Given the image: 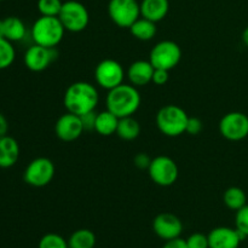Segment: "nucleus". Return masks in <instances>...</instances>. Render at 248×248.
<instances>
[{
  "label": "nucleus",
  "mask_w": 248,
  "mask_h": 248,
  "mask_svg": "<svg viewBox=\"0 0 248 248\" xmlns=\"http://www.w3.org/2000/svg\"><path fill=\"white\" fill-rule=\"evenodd\" d=\"M16 58V51L11 41L0 38V70L11 67Z\"/></svg>",
  "instance_id": "393cba45"
},
{
  "label": "nucleus",
  "mask_w": 248,
  "mask_h": 248,
  "mask_svg": "<svg viewBox=\"0 0 248 248\" xmlns=\"http://www.w3.org/2000/svg\"><path fill=\"white\" fill-rule=\"evenodd\" d=\"M208 244L210 248H239L245 237L239 232L229 227H218L210 232Z\"/></svg>",
  "instance_id": "2eb2a0df"
},
{
  "label": "nucleus",
  "mask_w": 248,
  "mask_h": 248,
  "mask_svg": "<svg viewBox=\"0 0 248 248\" xmlns=\"http://www.w3.org/2000/svg\"><path fill=\"white\" fill-rule=\"evenodd\" d=\"M153 230L164 241L178 239L183 232V223L173 213L164 212L157 215L153 220Z\"/></svg>",
  "instance_id": "ddd939ff"
},
{
  "label": "nucleus",
  "mask_w": 248,
  "mask_h": 248,
  "mask_svg": "<svg viewBox=\"0 0 248 248\" xmlns=\"http://www.w3.org/2000/svg\"><path fill=\"white\" fill-rule=\"evenodd\" d=\"M235 228L246 239L248 237V205L236 211L235 216Z\"/></svg>",
  "instance_id": "cd10ccee"
},
{
  "label": "nucleus",
  "mask_w": 248,
  "mask_h": 248,
  "mask_svg": "<svg viewBox=\"0 0 248 248\" xmlns=\"http://www.w3.org/2000/svg\"><path fill=\"white\" fill-rule=\"evenodd\" d=\"M58 18L62 22L65 31L80 33L89 26L90 14L86 6L77 0H68L63 2Z\"/></svg>",
  "instance_id": "39448f33"
},
{
  "label": "nucleus",
  "mask_w": 248,
  "mask_h": 248,
  "mask_svg": "<svg viewBox=\"0 0 248 248\" xmlns=\"http://www.w3.org/2000/svg\"><path fill=\"white\" fill-rule=\"evenodd\" d=\"M19 157V144L14 137H0V169L15 166Z\"/></svg>",
  "instance_id": "f3484780"
},
{
  "label": "nucleus",
  "mask_w": 248,
  "mask_h": 248,
  "mask_svg": "<svg viewBox=\"0 0 248 248\" xmlns=\"http://www.w3.org/2000/svg\"><path fill=\"white\" fill-rule=\"evenodd\" d=\"M0 1H2V0H0Z\"/></svg>",
  "instance_id": "e433bc0d"
},
{
  "label": "nucleus",
  "mask_w": 248,
  "mask_h": 248,
  "mask_svg": "<svg viewBox=\"0 0 248 248\" xmlns=\"http://www.w3.org/2000/svg\"><path fill=\"white\" fill-rule=\"evenodd\" d=\"M188 114L176 104H167L160 108L156 114V125L162 135L167 137H178L186 133Z\"/></svg>",
  "instance_id": "20e7f679"
},
{
  "label": "nucleus",
  "mask_w": 248,
  "mask_h": 248,
  "mask_svg": "<svg viewBox=\"0 0 248 248\" xmlns=\"http://www.w3.org/2000/svg\"><path fill=\"white\" fill-rule=\"evenodd\" d=\"M65 29L58 17L40 16L31 26V39L34 44L53 48L62 41Z\"/></svg>",
  "instance_id": "7ed1b4c3"
},
{
  "label": "nucleus",
  "mask_w": 248,
  "mask_h": 248,
  "mask_svg": "<svg viewBox=\"0 0 248 248\" xmlns=\"http://www.w3.org/2000/svg\"><path fill=\"white\" fill-rule=\"evenodd\" d=\"M98 102V91L93 85L86 81L73 82L65 90L63 97V104L68 113L79 116L94 111Z\"/></svg>",
  "instance_id": "f257e3e1"
},
{
  "label": "nucleus",
  "mask_w": 248,
  "mask_h": 248,
  "mask_svg": "<svg viewBox=\"0 0 248 248\" xmlns=\"http://www.w3.org/2000/svg\"><path fill=\"white\" fill-rule=\"evenodd\" d=\"M7 131H9V123H7V119L5 118L4 114L0 113V137L6 136Z\"/></svg>",
  "instance_id": "f704fd0d"
},
{
  "label": "nucleus",
  "mask_w": 248,
  "mask_h": 248,
  "mask_svg": "<svg viewBox=\"0 0 248 248\" xmlns=\"http://www.w3.org/2000/svg\"><path fill=\"white\" fill-rule=\"evenodd\" d=\"M38 248H69V246H68V241L62 235L48 232L41 237Z\"/></svg>",
  "instance_id": "a878e982"
},
{
  "label": "nucleus",
  "mask_w": 248,
  "mask_h": 248,
  "mask_svg": "<svg viewBox=\"0 0 248 248\" xmlns=\"http://www.w3.org/2000/svg\"><path fill=\"white\" fill-rule=\"evenodd\" d=\"M219 132L225 140L239 142L248 136V116L241 111H230L219 121Z\"/></svg>",
  "instance_id": "9b49d317"
},
{
  "label": "nucleus",
  "mask_w": 248,
  "mask_h": 248,
  "mask_svg": "<svg viewBox=\"0 0 248 248\" xmlns=\"http://www.w3.org/2000/svg\"><path fill=\"white\" fill-rule=\"evenodd\" d=\"M108 15L120 28H130L140 17V5L137 0H110Z\"/></svg>",
  "instance_id": "0eeeda50"
},
{
  "label": "nucleus",
  "mask_w": 248,
  "mask_h": 248,
  "mask_svg": "<svg viewBox=\"0 0 248 248\" xmlns=\"http://www.w3.org/2000/svg\"><path fill=\"white\" fill-rule=\"evenodd\" d=\"M96 116H97V114L94 113V111H90V113L84 114V115L80 116V118H81V121H82V125H84L85 131L94 130Z\"/></svg>",
  "instance_id": "473e14b6"
},
{
  "label": "nucleus",
  "mask_w": 248,
  "mask_h": 248,
  "mask_svg": "<svg viewBox=\"0 0 248 248\" xmlns=\"http://www.w3.org/2000/svg\"><path fill=\"white\" fill-rule=\"evenodd\" d=\"M152 160L153 159L148 154H145V153H140V154L136 155L135 159H133V164H135V166L137 167V169L148 170L149 169Z\"/></svg>",
  "instance_id": "7c9ffc66"
},
{
  "label": "nucleus",
  "mask_w": 248,
  "mask_h": 248,
  "mask_svg": "<svg viewBox=\"0 0 248 248\" xmlns=\"http://www.w3.org/2000/svg\"><path fill=\"white\" fill-rule=\"evenodd\" d=\"M242 41H244L245 45L248 47V27H246L244 31V33H242Z\"/></svg>",
  "instance_id": "c9c22d12"
},
{
  "label": "nucleus",
  "mask_w": 248,
  "mask_h": 248,
  "mask_svg": "<svg viewBox=\"0 0 248 248\" xmlns=\"http://www.w3.org/2000/svg\"><path fill=\"white\" fill-rule=\"evenodd\" d=\"M85 131L81 118L75 114H63L55 124V133L62 142H74Z\"/></svg>",
  "instance_id": "4468645a"
},
{
  "label": "nucleus",
  "mask_w": 248,
  "mask_h": 248,
  "mask_svg": "<svg viewBox=\"0 0 248 248\" xmlns=\"http://www.w3.org/2000/svg\"><path fill=\"white\" fill-rule=\"evenodd\" d=\"M162 248H188V245H186V240H183L182 237H178V239L166 241Z\"/></svg>",
  "instance_id": "72a5a7b5"
},
{
  "label": "nucleus",
  "mask_w": 248,
  "mask_h": 248,
  "mask_svg": "<svg viewBox=\"0 0 248 248\" xmlns=\"http://www.w3.org/2000/svg\"><path fill=\"white\" fill-rule=\"evenodd\" d=\"M119 118L114 115L113 113L107 109V110L101 111L97 114L96 123H94V131L98 135L108 137V136L116 133V128H118Z\"/></svg>",
  "instance_id": "aec40b11"
},
{
  "label": "nucleus",
  "mask_w": 248,
  "mask_h": 248,
  "mask_svg": "<svg viewBox=\"0 0 248 248\" xmlns=\"http://www.w3.org/2000/svg\"><path fill=\"white\" fill-rule=\"evenodd\" d=\"M2 22V38L7 39L11 43H17L26 38L27 28L24 26L23 21L18 17L10 16L5 19H1Z\"/></svg>",
  "instance_id": "6ab92c4d"
},
{
  "label": "nucleus",
  "mask_w": 248,
  "mask_h": 248,
  "mask_svg": "<svg viewBox=\"0 0 248 248\" xmlns=\"http://www.w3.org/2000/svg\"><path fill=\"white\" fill-rule=\"evenodd\" d=\"M170 79L169 70L165 69H155L154 74H153V80L152 82H154L157 86H162V85L167 84Z\"/></svg>",
  "instance_id": "2f4dec72"
},
{
  "label": "nucleus",
  "mask_w": 248,
  "mask_h": 248,
  "mask_svg": "<svg viewBox=\"0 0 248 248\" xmlns=\"http://www.w3.org/2000/svg\"><path fill=\"white\" fill-rule=\"evenodd\" d=\"M96 82L104 90H111L119 85L124 84L125 70L124 67L115 60L107 58L101 61L94 69Z\"/></svg>",
  "instance_id": "9d476101"
},
{
  "label": "nucleus",
  "mask_w": 248,
  "mask_h": 248,
  "mask_svg": "<svg viewBox=\"0 0 248 248\" xmlns=\"http://www.w3.org/2000/svg\"><path fill=\"white\" fill-rule=\"evenodd\" d=\"M150 179L160 186H171L178 179L179 170L176 161L166 155L154 157L148 169Z\"/></svg>",
  "instance_id": "1a4fd4ad"
},
{
  "label": "nucleus",
  "mask_w": 248,
  "mask_h": 248,
  "mask_svg": "<svg viewBox=\"0 0 248 248\" xmlns=\"http://www.w3.org/2000/svg\"><path fill=\"white\" fill-rule=\"evenodd\" d=\"M58 57L56 47L50 48L34 44L24 53V64L31 72H43Z\"/></svg>",
  "instance_id": "f8f14e48"
},
{
  "label": "nucleus",
  "mask_w": 248,
  "mask_h": 248,
  "mask_svg": "<svg viewBox=\"0 0 248 248\" xmlns=\"http://www.w3.org/2000/svg\"><path fill=\"white\" fill-rule=\"evenodd\" d=\"M140 94L132 84H121L109 90L107 94V109L119 119L132 116L140 106Z\"/></svg>",
  "instance_id": "f03ea898"
},
{
  "label": "nucleus",
  "mask_w": 248,
  "mask_h": 248,
  "mask_svg": "<svg viewBox=\"0 0 248 248\" xmlns=\"http://www.w3.org/2000/svg\"><path fill=\"white\" fill-rule=\"evenodd\" d=\"M140 125L133 116L119 119L116 135L124 140H133L140 136Z\"/></svg>",
  "instance_id": "4be33fe9"
},
{
  "label": "nucleus",
  "mask_w": 248,
  "mask_h": 248,
  "mask_svg": "<svg viewBox=\"0 0 248 248\" xmlns=\"http://www.w3.org/2000/svg\"><path fill=\"white\" fill-rule=\"evenodd\" d=\"M223 201L229 210L239 211L247 205V196L246 193L239 186H230L223 194Z\"/></svg>",
  "instance_id": "b1692460"
},
{
  "label": "nucleus",
  "mask_w": 248,
  "mask_h": 248,
  "mask_svg": "<svg viewBox=\"0 0 248 248\" xmlns=\"http://www.w3.org/2000/svg\"><path fill=\"white\" fill-rule=\"evenodd\" d=\"M140 17L153 22H160L167 16L170 10L169 0H142L140 2Z\"/></svg>",
  "instance_id": "a211bd4d"
},
{
  "label": "nucleus",
  "mask_w": 248,
  "mask_h": 248,
  "mask_svg": "<svg viewBox=\"0 0 248 248\" xmlns=\"http://www.w3.org/2000/svg\"><path fill=\"white\" fill-rule=\"evenodd\" d=\"M96 235L90 229L75 230L68 239L69 248H94L96 246Z\"/></svg>",
  "instance_id": "5701e85b"
},
{
  "label": "nucleus",
  "mask_w": 248,
  "mask_h": 248,
  "mask_svg": "<svg viewBox=\"0 0 248 248\" xmlns=\"http://www.w3.org/2000/svg\"><path fill=\"white\" fill-rule=\"evenodd\" d=\"M203 125H202V121L200 120L199 118H195V116H189L188 119V123H186V132L189 133L191 136H196L202 131Z\"/></svg>",
  "instance_id": "c756f323"
},
{
  "label": "nucleus",
  "mask_w": 248,
  "mask_h": 248,
  "mask_svg": "<svg viewBox=\"0 0 248 248\" xmlns=\"http://www.w3.org/2000/svg\"><path fill=\"white\" fill-rule=\"evenodd\" d=\"M128 29L132 36H135L138 40L149 41L156 34V23L144 17H140Z\"/></svg>",
  "instance_id": "412c9836"
},
{
  "label": "nucleus",
  "mask_w": 248,
  "mask_h": 248,
  "mask_svg": "<svg viewBox=\"0 0 248 248\" xmlns=\"http://www.w3.org/2000/svg\"><path fill=\"white\" fill-rule=\"evenodd\" d=\"M182 60V50L172 40H162L152 48L149 61L155 69L171 70L178 65Z\"/></svg>",
  "instance_id": "423d86ee"
},
{
  "label": "nucleus",
  "mask_w": 248,
  "mask_h": 248,
  "mask_svg": "<svg viewBox=\"0 0 248 248\" xmlns=\"http://www.w3.org/2000/svg\"><path fill=\"white\" fill-rule=\"evenodd\" d=\"M186 241L188 248H210L208 236L202 232H194Z\"/></svg>",
  "instance_id": "c85d7f7f"
},
{
  "label": "nucleus",
  "mask_w": 248,
  "mask_h": 248,
  "mask_svg": "<svg viewBox=\"0 0 248 248\" xmlns=\"http://www.w3.org/2000/svg\"><path fill=\"white\" fill-rule=\"evenodd\" d=\"M155 68L150 61H136L131 63L127 69V78L131 84L136 87H142L152 82Z\"/></svg>",
  "instance_id": "dca6fc26"
},
{
  "label": "nucleus",
  "mask_w": 248,
  "mask_h": 248,
  "mask_svg": "<svg viewBox=\"0 0 248 248\" xmlns=\"http://www.w3.org/2000/svg\"><path fill=\"white\" fill-rule=\"evenodd\" d=\"M62 5L61 0H38V10L41 16L58 17Z\"/></svg>",
  "instance_id": "bb28decb"
},
{
  "label": "nucleus",
  "mask_w": 248,
  "mask_h": 248,
  "mask_svg": "<svg viewBox=\"0 0 248 248\" xmlns=\"http://www.w3.org/2000/svg\"><path fill=\"white\" fill-rule=\"evenodd\" d=\"M55 165L47 157H36L31 160L26 167L23 173V179L28 186L34 188H43L55 177Z\"/></svg>",
  "instance_id": "6e6552de"
}]
</instances>
